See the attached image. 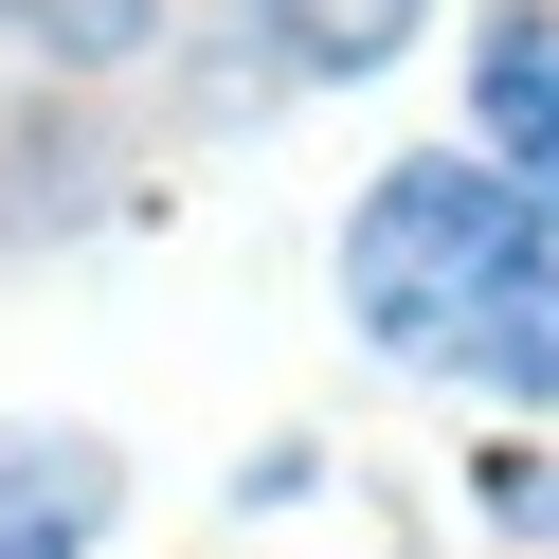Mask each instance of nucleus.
Masks as SVG:
<instances>
[{"label":"nucleus","instance_id":"obj_2","mask_svg":"<svg viewBox=\"0 0 559 559\" xmlns=\"http://www.w3.org/2000/svg\"><path fill=\"white\" fill-rule=\"evenodd\" d=\"M469 127H487V163L559 217V0H487V37H469Z\"/></svg>","mask_w":559,"mask_h":559},{"label":"nucleus","instance_id":"obj_1","mask_svg":"<svg viewBox=\"0 0 559 559\" xmlns=\"http://www.w3.org/2000/svg\"><path fill=\"white\" fill-rule=\"evenodd\" d=\"M343 325H361L379 361L451 379V397L559 415V217L487 145L379 163L361 217H343Z\"/></svg>","mask_w":559,"mask_h":559},{"label":"nucleus","instance_id":"obj_4","mask_svg":"<svg viewBox=\"0 0 559 559\" xmlns=\"http://www.w3.org/2000/svg\"><path fill=\"white\" fill-rule=\"evenodd\" d=\"M253 37L289 55V73H379V55L415 37V0H253Z\"/></svg>","mask_w":559,"mask_h":559},{"label":"nucleus","instance_id":"obj_3","mask_svg":"<svg viewBox=\"0 0 559 559\" xmlns=\"http://www.w3.org/2000/svg\"><path fill=\"white\" fill-rule=\"evenodd\" d=\"M109 523V451L91 433H0V559H91Z\"/></svg>","mask_w":559,"mask_h":559},{"label":"nucleus","instance_id":"obj_5","mask_svg":"<svg viewBox=\"0 0 559 559\" xmlns=\"http://www.w3.org/2000/svg\"><path fill=\"white\" fill-rule=\"evenodd\" d=\"M0 37H19V55H73V73H109V55L145 37V0H0Z\"/></svg>","mask_w":559,"mask_h":559}]
</instances>
